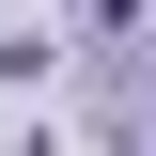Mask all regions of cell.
Instances as JSON below:
<instances>
[{"label":"cell","mask_w":156,"mask_h":156,"mask_svg":"<svg viewBox=\"0 0 156 156\" xmlns=\"http://www.w3.org/2000/svg\"><path fill=\"white\" fill-rule=\"evenodd\" d=\"M140 140H156V109H140Z\"/></svg>","instance_id":"obj_1"}]
</instances>
